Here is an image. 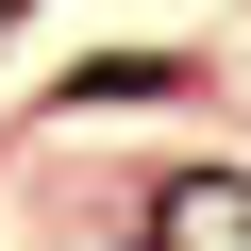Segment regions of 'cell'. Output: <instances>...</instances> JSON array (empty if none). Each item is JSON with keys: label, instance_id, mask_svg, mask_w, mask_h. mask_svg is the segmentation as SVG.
Segmentation results:
<instances>
[{"label": "cell", "instance_id": "cell-1", "mask_svg": "<svg viewBox=\"0 0 251 251\" xmlns=\"http://www.w3.org/2000/svg\"><path fill=\"white\" fill-rule=\"evenodd\" d=\"M151 251H251V168H168L151 184Z\"/></svg>", "mask_w": 251, "mask_h": 251}, {"label": "cell", "instance_id": "cell-2", "mask_svg": "<svg viewBox=\"0 0 251 251\" xmlns=\"http://www.w3.org/2000/svg\"><path fill=\"white\" fill-rule=\"evenodd\" d=\"M0 17H34V0H0Z\"/></svg>", "mask_w": 251, "mask_h": 251}]
</instances>
